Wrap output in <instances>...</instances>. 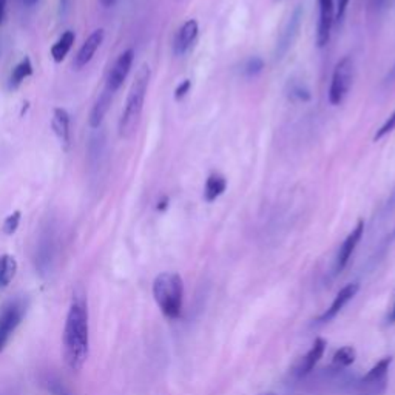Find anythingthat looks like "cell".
I'll return each mask as SVG.
<instances>
[{
    "instance_id": "cell-17",
    "label": "cell",
    "mask_w": 395,
    "mask_h": 395,
    "mask_svg": "<svg viewBox=\"0 0 395 395\" xmlns=\"http://www.w3.org/2000/svg\"><path fill=\"white\" fill-rule=\"evenodd\" d=\"M75 40H76L75 31L66 30L65 33H62V36H60L56 40V44L51 46V57H53V60H55V62H57V64L62 62V60L66 57V55H68V53H70L73 44H75Z\"/></svg>"
},
{
    "instance_id": "cell-22",
    "label": "cell",
    "mask_w": 395,
    "mask_h": 395,
    "mask_svg": "<svg viewBox=\"0 0 395 395\" xmlns=\"http://www.w3.org/2000/svg\"><path fill=\"white\" fill-rule=\"evenodd\" d=\"M289 98L293 100H303V102H307V100L311 99V91L307 90L303 84L293 82L289 90Z\"/></svg>"
},
{
    "instance_id": "cell-14",
    "label": "cell",
    "mask_w": 395,
    "mask_h": 395,
    "mask_svg": "<svg viewBox=\"0 0 395 395\" xmlns=\"http://www.w3.org/2000/svg\"><path fill=\"white\" fill-rule=\"evenodd\" d=\"M324 349H326V341L323 338H317L315 341H313V345L309 351H307L306 356L301 358L300 361V365L297 366V376L298 377H304L309 374L313 367L317 366V363L320 361V358L323 357V353H324Z\"/></svg>"
},
{
    "instance_id": "cell-18",
    "label": "cell",
    "mask_w": 395,
    "mask_h": 395,
    "mask_svg": "<svg viewBox=\"0 0 395 395\" xmlns=\"http://www.w3.org/2000/svg\"><path fill=\"white\" fill-rule=\"evenodd\" d=\"M226 187H227L226 178L218 175V173H213V175H210L205 181L204 199L207 203H213V201H217V198H219L226 192Z\"/></svg>"
},
{
    "instance_id": "cell-15",
    "label": "cell",
    "mask_w": 395,
    "mask_h": 395,
    "mask_svg": "<svg viewBox=\"0 0 395 395\" xmlns=\"http://www.w3.org/2000/svg\"><path fill=\"white\" fill-rule=\"evenodd\" d=\"M51 129L55 131V135L57 139L62 143L65 147L70 145L71 139V131H70V115L65 109H55L53 111V119H51Z\"/></svg>"
},
{
    "instance_id": "cell-12",
    "label": "cell",
    "mask_w": 395,
    "mask_h": 395,
    "mask_svg": "<svg viewBox=\"0 0 395 395\" xmlns=\"http://www.w3.org/2000/svg\"><path fill=\"white\" fill-rule=\"evenodd\" d=\"M360 289V284L358 283H349V284H346L343 289H341L338 293H337V297L333 298L332 301V304L327 307V309L321 313V315L318 317V323H327V321H331L336 318L338 313L343 311V307L349 303V301L357 295V292Z\"/></svg>"
},
{
    "instance_id": "cell-1",
    "label": "cell",
    "mask_w": 395,
    "mask_h": 395,
    "mask_svg": "<svg viewBox=\"0 0 395 395\" xmlns=\"http://www.w3.org/2000/svg\"><path fill=\"white\" fill-rule=\"evenodd\" d=\"M62 347L65 365L71 371L79 372L86 363L90 352L89 311L84 298L76 297L70 306L65 320Z\"/></svg>"
},
{
    "instance_id": "cell-27",
    "label": "cell",
    "mask_w": 395,
    "mask_h": 395,
    "mask_svg": "<svg viewBox=\"0 0 395 395\" xmlns=\"http://www.w3.org/2000/svg\"><path fill=\"white\" fill-rule=\"evenodd\" d=\"M351 0H338L337 3V11H336V20L341 22L343 20L345 15H346V10H347V5H349Z\"/></svg>"
},
{
    "instance_id": "cell-4",
    "label": "cell",
    "mask_w": 395,
    "mask_h": 395,
    "mask_svg": "<svg viewBox=\"0 0 395 395\" xmlns=\"http://www.w3.org/2000/svg\"><path fill=\"white\" fill-rule=\"evenodd\" d=\"M353 77V60L349 56H345L336 65L332 73V80L329 86V102L332 105H340L346 99L351 90Z\"/></svg>"
},
{
    "instance_id": "cell-16",
    "label": "cell",
    "mask_w": 395,
    "mask_h": 395,
    "mask_svg": "<svg viewBox=\"0 0 395 395\" xmlns=\"http://www.w3.org/2000/svg\"><path fill=\"white\" fill-rule=\"evenodd\" d=\"M111 100H113V95L110 91L104 90L100 93V96L98 98V100L93 105V109L90 111V118H89V124L91 129H99L100 124L104 122V118L107 115V111H109L110 105H111Z\"/></svg>"
},
{
    "instance_id": "cell-5",
    "label": "cell",
    "mask_w": 395,
    "mask_h": 395,
    "mask_svg": "<svg viewBox=\"0 0 395 395\" xmlns=\"http://www.w3.org/2000/svg\"><path fill=\"white\" fill-rule=\"evenodd\" d=\"M392 363L391 357L381 358L376 366L357 383V395H383L387 387V374Z\"/></svg>"
},
{
    "instance_id": "cell-8",
    "label": "cell",
    "mask_w": 395,
    "mask_h": 395,
    "mask_svg": "<svg viewBox=\"0 0 395 395\" xmlns=\"http://www.w3.org/2000/svg\"><path fill=\"white\" fill-rule=\"evenodd\" d=\"M133 62H135V51H133V48L125 50L122 55H119V57L115 60V64L111 66L109 77H107V84H105L107 91L115 95L120 86H122L124 80L127 79V76H129V73L131 70Z\"/></svg>"
},
{
    "instance_id": "cell-35",
    "label": "cell",
    "mask_w": 395,
    "mask_h": 395,
    "mask_svg": "<svg viewBox=\"0 0 395 395\" xmlns=\"http://www.w3.org/2000/svg\"><path fill=\"white\" fill-rule=\"evenodd\" d=\"M387 320H389V323H395V301H394V306H392L391 313H389V317H387Z\"/></svg>"
},
{
    "instance_id": "cell-7",
    "label": "cell",
    "mask_w": 395,
    "mask_h": 395,
    "mask_svg": "<svg viewBox=\"0 0 395 395\" xmlns=\"http://www.w3.org/2000/svg\"><path fill=\"white\" fill-rule=\"evenodd\" d=\"M301 22H303V8H301V6H297L291 15L289 20L286 22L283 31L279 33L277 48H275V59L278 60L283 59L287 55V51L291 50V46L293 45V42H295L300 35Z\"/></svg>"
},
{
    "instance_id": "cell-2",
    "label": "cell",
    "mask_w": 395,
    "mask_h": 395,
    "mask_svg": "<svg viewBox=\"0 0 395 395\" xmlns=\"http://www.w3.org/2000/svg\"><path fill=\"white\" fill-rule=\"evenodd\" d=\"M150 77H151L150 66L144 64L138 70L135 80H133V84L130 86L129 95H127L125 107L122 110V115H120L118 127L120 138L130 139L138 130L140 116H143L147 90H149L150 85Z\"/></svg>"
},
{
    "instance_id": "cell-3",
    "label": "cell",
    "mask_w": 395,
    "mask_h": 395,
    "mask_svg": "<svg viewBox=\"0 0 395 395\" xmlns=\"http://www.w3.org/2000/svg\"><path fill=\"white\" fill-rule=\"evenodd\" d=\"M153 297L165 318L178 320L183 313L184 284L175 272H163L153 281Z\"/></svg>"
},
{
    "instance_id": "cell-34",
    "label": "cell",
    "mask_w": 395,
    "mask_h": 395,
    "mask_svg": "<svg viewBox=\"0 0 395 395\" xmlns=\"http://www.w3.org/2000/svg\"><path fill=\"white\" fill-rule=\"evenodd\" d=\"M99 2H100V5L105 6V8H110V6L115 5L118 0H99Z\"/></svg>"
},
{
    "instance_id": "cell-13",
    "label": "cell",
    "mask_w": 395,
    "mask_h": 395,
    "mask_svg": "<svg viewBox=\"0 0 395 395\" xmlns=\"http://www.w3.org/2000/svg\"><path fill=\"white\" fill-rule=\"evenodd\" d=\"M198 22L195 19H189L183 24V26L178 30L175 36V42H173V53L176 56H183L184 53L189 51L190 46L198 37Z\"/></svg>"
},
{
    "instance_id": "cell-26",
    "label": "cell",
    "mask_w": 395,
    "mask_h": 395,
    "mask_svg": "<svg viewBox=\"0 0 395 395\" xmlns=\"http://www.w3.org/2000/svg\"><path fill=\"white\" fill-rule=\"evenodd\" d=\"M190 86H192V82H190V80H187V79H185L184 82H181V84L178 85V89L175 90V99H176V100H181V99H183V98L187 95V93L190 91Z\"/></svg>"
},
{
    "instance_id": "cell-24",
    "label": "cell",
    "mask_w": 395,
    "mask_h": 395,
    "mask_svg": "<svg viewBox=\"0 0 395 395\" xmlns=\"http://www.w3.org/2000/svg\"><path fill=\"white\" fill-rule=\"evenodd\" d=\"M264 62L261 57H250L244 65V73L247 76H257L258 73L263 71Z\"/></svg>"
},
{
    "instance_id": "cell-6",
    "label": "cell",
    "mask_w": 395,
    "mask_h": 395,
    "mask_svg": "<svg viewBox=\"0 0 395 395\" xmlns=\"http://www.w3.org/2000/svg\"><path fill=\"white\" fill-rule=\"evenodd\" d=\"M26 312V304L24 300L8 301L2 309H0V352L8 343L15 331L22 323Z\"/></svg>"
},
{
    "instance_id": "cell-36",
    "label": "cell",
    "mask_w": 395,
    "mask_h": 395,
    "mask_svg": "<svg viewBox=\"0 0 395 395\" xmlns=\"http://www.w3.org/2000/svg\"><path fill=\"white\" fill-rule=\"evenodd\" d=\"M37 2H39V0H24V3L26 6H35Z\"/></svg>"
},
{
    "instance_id": "cell-20",
    "label": "cell",
    "mask_w": 395,
    "mask_h": 395,
    "mask_svg": "<svg viewBox=\"0 0 395 395\" xmlns=\"http://www.w3.org/2000/svg\"><path fill=\"white\" fill-rule=\"evenodd\" d=\"M17 272V261L11 255L0 257V287L8 286Z\"/></svg>"
},
{
    "instance_id": "cell-32",
    "label": "cell",
    "mask_w": 395,
    "mask_h": 395,
    "mask_svg": "<svg viewBox=\"0 0 395 395\" xmlns=\"http://www.w3.org/2000/svg\"><path fill=\"white\" fill-rule=\"evenodd\" d=\"M387 209H389V210L395 209V190L392 192V195L389 196V201H387Z\"/></svg>"
},
{
    "instance_id": "cell-11",
    "label": "cell",
    "mask_w": 395,
    "mask_h": 395,
    "mask_svg": "<svg viewBox=\"0 0 395 395\" xmlns=\"http://www.w3.org/2000/svg\"><path fill=\"white\" fill-rule=\"evenodd\" d=\"M363 233H365V223L363 221H358L357 226L353 227L352 232L349 233V235H347V238L343 241V244H341V247H340L337 261H336V272L337 273H340L341 270H345V267L347 266V263H349L352 253H353V250H356V247L361 241Z\"/></svg>"
},
{
    "instance_id": "cell-31",
    "label": "cell",
    "mask_w": 395,
    "mask_h": 395,
    "mask_svg": "<svg viewBox=\"0 0 395 395\" xmlns=\"http://www.w3.org/2000/svg\"><path fill=\"white\" fill-rule=\"evenodd\" d=\"M385 2L386 0H371V6L374 10H378V8H381V6L385 5Z\"/></svg>"
},
{
    "instance_id": "cell-21",
    "label": "cell",
    "mask_w": 395,
    "mask_h": 395,
    "mask_svg": "<svg viewBox=\"0 0 395 395\" xmlns=\"http://www.w3.org/2000/svg\"><path fill=\"white\" fill-rule=\"evenodd\" d=\"M357 358V352L352 346H343L333 353L332 357V366L337 369H343V367H349L353 365V361Z\"/></svg>"
},
{
    "instance_id": "cell-25",
    "label": "cell",
    "mask_w": 395,
    "mask_h": 395,
    "mask_svg": "<svg viewBox=\"0 0 395 395\" xmlns=\"http://www.w3.org/2000/svg\"><path fill=\"white\" fill-rule=\"evenodd\" d=\"M392 130H395V110H394L392 115L386 119V122L377 130L376 136H374V140H380L381 138H385L386 135H389Z\"/></svg>"
},
{
    "instance_id": "cell-33",
    "label": "cell",
    "mask_w": 395,
    "mask_h": 395,
    "mask_svg": "<svg viewBox=\"0 0 395 395\" xmlns=\"http://www.w3.org/2000/svg\"><path fill=\"white\" fill-rule=\"evenodd\" d=\"M71 0H59V5H60V11L65 12L66 8H68V5H70Z\"/></svg>"
},
{
    "instance_id": "cell-23",
    "label": "cell",
    "mask_w": 395,
    "mask_h": 395,
    "mask_svg": "<svg viewBox=\"0 0 395 395\" xmlns=\"http://www.w3.org/2000/svg\"><path fill=\"white\" fill-rule=\"evenodd\" d=\"M20 218H22V213H20L19 210L12 212L10 217H6L5 223H3V232L6 233V235H12V233L19 229Z\"/></svg>"
},
{
    "instance_id": "cell-28",
    "label": "cell",
    "mask_w": 395,
    "mask_h": 395,
    "mask_svg": "<svg viewBox=\"0 0 395 395\" xmlns=\"http://www.w3.org/2000/svg\"><path fill=\"white\" fill-rule=\"evenodd\" d=\"M167 207H169V198H167V196H164V198H163V199H160V201H159V203H158V205H156V209H158L159 212H164V210L167 209Z\"/></svg>"
},
{
    "instance_id": "cell-10",
    "label": "cell",
    "mask_w": 395,
    "mask_h": 395,
    "mask_svg": "<svg viewBox=\"0 0 395 395\" xmlns=\"http://www.w3.org/2000/svg\"><path fill=\"white\" fill-rule=\"evenodd\" d=\"M320 3V19H318V30H317V44L320 48L329 42L331 30L336 20V6L333 0H318Z\"/></svg>"
},
{
    "instance_id": "cell-30",
    "label": "cell",
    "mask_w": 395,
    "mask_h": 395,
    "mask_svg": "<svg viewBox=\"0 0 395 395\" xmlns=\"http://www.w3.org/2000/svg\"><path fill=\"white\" fill-rule=\"evenodd\" d=\"M5 11H6V0H0V24H2L5 19Z\"/></svg>"
},
{
    "instance_id": "cell-19",
    "label": "cell",
    "mask_w": 395,
    "mask_h": 395,
    "mask_svg": "<svg viewBox=\"0 0 395 395\" xmlns=\"http://www.w3.org/2000/svg\"><path fill=\"white\" fill-rule=\"evenodd\" d=\"M33 75V64L30 57H24L20 62L12 68L11 76H10V89L16 90L20 86V84L24 82L26 77H30Z\"/></svg>"
},
{
    "instance_id": "cell-29",
    "label": "cell",
    "mask_w": 395,
    "mask_h": 395,
    "mask_svg": "<svg viewBox=\"0 0 395 395\" xmlns=\"http://www.w3.org/2000/svg\"><path fill=\"white\" fill-rule=\"evenodd\" d=\"M395 82V64L392 68L389 70V73H387V76H386V84H392Z\"/></svg>"
},
{
    "instance_id": "cell-9",
    "label": "cell",
    "mask_w": 395,
    "mask_h": 395,
    "mask_svg": "<svg viewBox=\"0 0 395 395\" xmlns=\"http://www.w3.org/2000/svg\"><path fill=\"white\" fill-rule=\"evenodd\" d=\"M104 39H105V31L102 28L93 31L91 35L86 37L82 46L79 48L77 55L75 56V60H73V66H75V70H82L84 66H86L91 62V59L95 57L99 46L102 45Z\"/></svg>"
}]
</instances>
